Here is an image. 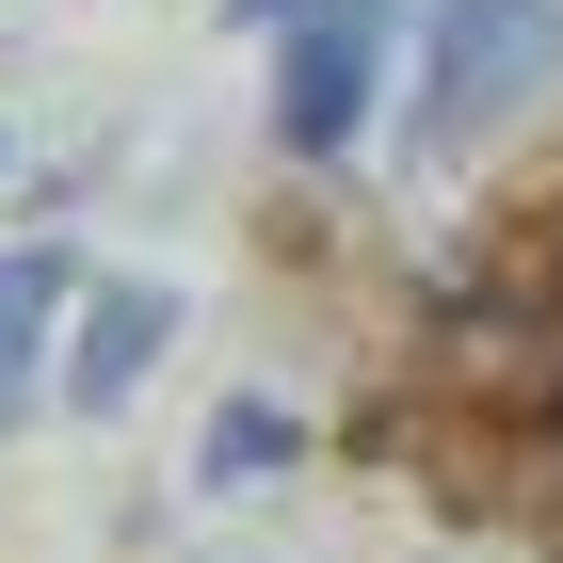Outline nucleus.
I'll return each instance as SVG.
<instances>
[{"instance_id":"1","label":"nucleus","mask_w":563,"mask_h":563,"mask_svg":"<svg viewBox=\"0 0 563 563\" xmlns=\"http://www.w3.org/2000/svg\"><path fill=\"white\" fill-rule=\"evenodd\" d=\"M548 81H563V0H434L402 130H419V162H467V145H499Z\"/></svg>"},{"instance_id":"2","label":"nucleus","mask_w":563,"mask_h":563,"mask_svg":"<svg viewBox=\"0 0 563 563\" xmlns=\"http://www.w3.org/2000/svg\"><path fill=\"white\" fill-rule=\"evenodd\" d=\"M242 33H274V145L290 162H339L387 97L402 0H242Z\"/></svg>"},{"instance_id":"3","label":"nucleus","mask_w":563,"mask_h":563,"mask_svg":"<svg viewBox=\"0 0 563 563\" xmlns=\"http://www.w3.org/2000/svg\"><path fill=\"white\" fill-rule=\"evenodd\" d=\"M162 339H177V290H97V306H81V339H65V402H81V419L145 402Z\"/></svg>"},{"instance_id":"4","label":"nucleus","mask_w":563,"mask_h":563,"mask_svg":"<svg viewBox=\"0 0 563 563\" xmlns=\"http://www.w3.org/2000/svg\"><path fill=\"white\" fill-rule=\"evenodd\" d=\"M65 306H81V274H65V258H0V434L33 419V387H48V339H65Z\"/></svg>"},{"instance_id":"5","label":"nucleus","mask_w":563,"mask_h":563,"mask_svg":"<svg viewBox=\"0 0 563 563\" xmlns=\"http://www.w3.org/2000/svg\"><path fill=\"white\" fill-rule=\"evenodd\" d=\"M290 467V419H274V402H225L210 419V499H242V483H274Z\"/></svg>"}]
</instances>
